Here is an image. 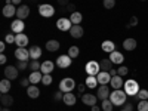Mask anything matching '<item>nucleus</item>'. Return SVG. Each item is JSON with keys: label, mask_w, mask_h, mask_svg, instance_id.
Listing matches in <instances>:
<instances>
[{"label": "nucleus", "mask_w": 148, "mask_h": 111, "mask_svg": "<svg viewBox=\"0 0 148 111\" xmlns=\"http://www.w3.org/2000/svg\"><path fill=\"white\" fill-rule=\"evenodd\" d=\"M5 49H6V42H2V43H0V51H5Z\"/></svg>", "instance_id": "obj_52"}, {"label": "nucleus", "mask_w": 148, "mask_h": 111, "mask_svg": "<svg viewBox=\"0 0 148 111\" xmlns=\"http://www.w3.org/2000/svg\"><path fill=\"white\" fill-rule=\"evenodd\" d=\"M96 79H98V83H99V84H110L111 74L108 71H99V73H98V76H96Z\"/></svg>", "instance_id": "obj_14"}, {"label": "nucleus", "mask_w": 148, "mask_h": 111, "mask_svg": "<svg viewBox=\"0 0 148 111\" xmlns=\"http://www.w3.org/2000/svg\"><path fill=\"white\" fill-rule=\"evenodd\" d=\"M123 90L126 92V95H127V96H136V95H138V92H139L141 89H139L138 82H136V80H133V79H130V80H126V82H125Z\"/></svg>", "instance_id": "obj_2"}, {"label": "nucleus", "mask_w": 148, "mask_h": 111, "mask_svg": "<svg viewBox=\"0 0 148 111\" xmlns=\"http://www.w3.org/2000/svg\"><path fill=\"white\" fill-rule=\"evenodd\" d=\"M6 61H8L6 55H5V53H2V55H0V64H2V65H5V64H6Z\"/></svg>", "instance_id": "obj_46"}, {"label": "nucleus", "mask_w": 148, "mask_h": 111, "mask_svg": "<svg viewBox=\"0 0 148 111\" xmlns=\"http://www.w3.org/2000/svg\"><path fill=\"white\" fill-rule=\"evenodd\" d=\"M10 88H12V83H10L9 79L5 77L3 80H0V92L2 93H8L10 90Z\"/></svg>", "instance_id": "obj_28"}, {"label": "nucleus", "mask_w": 148, "mask_h": 111, "mask_svg": "<svg viewBox=\"0 0 148 111\" xmlns=\"http://www.w3.org/2000/svg\"><path fill=\"white\" fill-rule=\"evenodd\" d=\"M74 88H76V82H74L71 77H65V79L61 80V83H59V90L64 92V93L71 92Z\"/></svg>", "instance_id": "obj_3"}, {"label": "nucleus", "mask_w": 148, "mask_h": 111, "mask_svg": "<svg viewBox=\"0 0 148 111\" xmlns=\"http://www.w3.org/2000/svg\"><path fill=\"white\" fill-rule=\"evenodd\" d=\"M129 73V68L127 67H120V68H117V74H119V76H126V74Z\"/></svg>", "instance_id": "obj_40"}, {"label": "nucleus", "mask_w": 148, "mask_h": 111, "mask_svg": "<svg viewBox=\"0 0 148 111\" xmlns=\"http://www.w3.org/2000/svg\"><path fill=\"white\" fill-rule=\"evenodd\" d=\"M68 55H70L71 58H77V56L80 55V49H79L77 46H71V47L68 49Z\"/></svg>", "instance_id": "obj_35"}, {"label": "nucleus", "mask_w": 148, "mask_h": 111, "mask_svg": "<svg viewBox=\"0 0 148 111\" xmlns=\"http://www.w3.org/2000/svg\"><path fill=\"white\" fill-rule=\"evenodd\" d=\"M110 74H111V77H114V76H117V70H116V68H111Z\"/></svg>", "instance_id": "obj_51"}, {"label": "nucleus", "mask_w": 148, "mask_h": 111, "mask_svg": "<svg viewBox=\"0 0 148 111\" xmlns=\"http://www.w3.org/2000/svg\"><path fill=\"white\" fill-rule=\"evenodd\" d=\"M99 67H101V71H111V68H113V62H111L110 59H102L99 62Z\"/></svg>", "instance_id": "obj_32"}, {"label": "nucleus", "mask_w": 148, "mask_h": 111, "mask_svg": "<svg viewBox=\"0 0 148 111\" xmlns=\"http://www.w3.org/2000/svg\"><path fill=\"white\" fill-rule=\"evenodd\" d=\"M53 98H55L56 101H62V99H64V92H61V90H59V92H56Z\"/></svg>", "instance_id": "obj_44"}, {"label": "nucleus", "mask_w": 148, "mask_h": 111, "mask_svg": "<svg viewBox=\"0 0 148 111\" xmlns=\"http://www.w3.org/2000/svg\"><path fill=\"white\" fill-rule=\"evenodd\" d=\"M70 21L73 22V25H80V22L83 21V15L80 12H73L70 16Z\"/></svg>", "instance_id": "obj_30"}, {"label": "nucleus", "mask_w": 148, "mask_h": 111, "mask_svg": "<svg viewBox=\"0 0 148 111\" xmlns=\"http://www.w3.org/2000/svg\"><path fill=\"white\" fill-rule=\"evenodd\" d=\"M74 9H76V6H74L73 3H70V5L67 6V9H65V10H70V12H71V14H73V12H76V10H74Z\"/></svg>", "instance_id": "obj_49"}, {"label": "nucleus", "mask_w": 148, "mask_h": 111, "mask_svg": "<svg viewBox=\"0 0 148 111\" xmlns=\"http://www.w3.org/2000/svg\"><path fill=\"white\" fill-rule=\"evenodd\" d=\"M24 28H25V24H24L22 19H15V21H12V24H10V30H12V33H15V34L22 33Z\"/></svg>", "instance_id": "obj_9"}, {"label": "nucleus", "mask_w": 148, "mask_h": 111, "mask_svg": "<svg viewBox=\"0 0 148 111\" xmlns=\"http://www.w3.org/2000/svg\"><path fill=\"white\" fill-rule=\"evenodd\" d=\"M19 70H25L27 67H28V62L27 61H18V65H16Z\"/></svg>", "instance_id": "obj_42"}, {"label": "nucleus", "mask_w": 148, "mask_h": 111, "mask_svg": "<svg viewBox=\"0 0 148 111\" xmlns=\"http://www.w3.org/2000/svg\"><path fill=\"white\" fill-rule=\"evenodd\" d=\"M12 5H21V0H12Z\"/></svg>", "instance_id": "obj_54"}, {"label": "nucleus", "mask_w": 148, "mask_h": 111, "mask_svg": "<svg viewBox=\"0 0 148 111\" xmlns=\"http://www.w3.org/2000/svg\"><path fill=\"white\" fill-rule=\"evenodd\" d=\"M84 84L88 86V88H90V89H95L98 84V79H96V76H88V79H86V82H84Z\"/></svg>", "instance_id": "obj_31"}, {"label": "nucleus", "mask_w": 148, "mask_h": 111, "mask_svg": "<svg viewBox=\"0 0 148 111\" xmlns=\"http://www.w3.org/2000/svg\"><path fill=\"white\" fill-rule=\"evenodd\" d=\"M30 84H31L30 79H21V86H24V88H28Z\"/></svg>", "instance_id": "obj_45"}, {"label": "nucleus", "mask_w": 148, "mask_h": 111, "mask_svg": "<svg viewBox=\"0 0 148 111\" xmlns=\"http://www.w3.org/2000/svg\"><path fill=\"white\" fill-rule=\"evenodd\" d=\"M76 101H77V98H76V95H74V93H71V92L64 93V99H62V102H64L65 105L73 107L74 104H76Z\"/></svg>", "instance_id": "obj_23"}, {"label": "nucleus", "mask_w": 148, "mask_h": 111, "mask_svg": "<svg viewBox=\"0 0 148 111\" xmlns=\"http://www.w3.org/2000/svg\"><path fill=\"white\" fill-rule=\"evenodd\" d=\"M136 40L135 39H132V37H129V39H126V40H123V49L125 51H127V52H130V51H135L136 49Z\"/></svg>", "instance_id": "obj_18"}, {"label": "nucleus", "mask_w": 148, "mask_h": 111, "mask_svg": "<svg viewBox=\"0 0 148 111\" xmlns=\"http://www.w3.org/2000/svg\"><path fill=\"white\" fill-rule=\"evenodd\" d=\"M123 108H125L126 111H133V105H132L130 102H127V104H125V107H123Z\"/></svg>", "instance_id": "obj_47"}, {"label": "nucleus", "mask_w": 148, "mask_h": 111, "mask_svg": "<svg viewBox=\"0 0 148 111\" xmlns=\"http://www.w3.org/2000/svg\"><path fill=\"white\" fill-rule=\"evenodd\" d=\"M101 110H102V108L98 107V105H93V107H92V111H101Z\"/></svg>", "instance_id": "obj_53"}, {"label": "nucleus", "mask_w": 148, "mask_h": 111, "mask_svg": "<svg viewBox=\"0 0 148 111\" xmlns=\"http://www.w3.org/2000/svg\"><path fill=\"white\" fill-rule=\"evenodd\" d=\"M58 3L61 6H68L70 5V0H58Z\"/></svg>", "instance_id": "obj_48"}, {"label": "nucleus", "mask_w": 148, "mask_h": 111, "mask_svg": "<svg viewBox=\"0 0 148 111\" xmlns=\"http://www.w3.org/2000/svg\"><path fill=\"white\" fill-rule=\"evenodd\" d=\"M101 49L104 52H107V53H111V52L116 51V43L111 42V40H104L102 45H101Z\"/></svg>", "instance_id": "obj_19"}, {"label": "nucleus", "mask_w": 148, "mask_h": 111, "mask_svg": "<svg viewBox=\"0 0 148 111\" xmlns=\"http://www.w3.org/2000/svg\"><path fill=\"white\" fill-rule=\"evenodd\" d=\"M70 34H71L73 39H80L83 36V28L80 25H73L71 30H70Z\"/></svg>", "instance_id": "obj_29"}, {"label": "nucleus", "mask_w": 148, "mask_h": 111, "mask_svg": "<svg viewBox=\"0 0 148 111\" xmlns=\"http://www.w3.org/2000/svg\"><path fill=\"white\" fill-rule=\"evenodd\" d=\"M52 76L51 74H43V79H42V83L45 84V86H49V84H52Z\"/></svg>", "instance_id": "obj_37"}, {"label": "nucleus", "mask_w": 148, "mask_h": 111, "mask_svg": "<svg viewBox=\"0 0 148 111\" xmlns=\"http://www.w3.org/2000/svg\"><path fill=\"white\" fill-rule=\"evenodd\" d=\"M113 102H111L110 99H104L102 101V104H101V108H102V111H113Z\"/></svg>", "instance_id": "obj_33"}, {"label": "nucleus", "mask_w": 148, "mask_h": 111, "mask_svg": "<svg viewBox=\"0 0 148 111\" xmlns=\"http://www.w3.org/2000/svg\"><path fill=\"white\" fill-rule=\"evenodd\" d=\"M28 79H30L31 84H37L39 82H42V79H43V73H42V71H31V74L28 76Z\"/></svg>", "instance_id": "obj_24"}, {"label": "nucleus", "mask_w": 148, "mask_h": 111, "mask_svg": "<svg viewBox=\"0 0 148 111\" xmlns=\"http://www.w3.org/2000/svg\"><path fill=\"white\" fill-rule=\"evenodd\" d=\"M40 67H42V64H40L37 59H34L33 62L30 64V68H31V71H40Z\"/></svg>", "instance_id": "obj_38"}, {"label": "nucleus", "mask_w": 148, "mask_h": 111, "mask_svg": "<svg viewBox=\"0 0 148 111\" xmlns=\"http://www.w3.org/2000/svg\"><path fill=\"white\" fill-rule=\"evenodd\" d=\"M126 98H127V95H126L125 90L116 89L114 92H111V93H110V98H108V99L113 102V105H116V107H121V105H125V104H126Z\"/></svg>", "instance_id": "obj_1"}, {"label": "nucleus", "mask_w": 148, "mask_h": 111, "mask_svg": "<svg viewBox=\"0 0 148 111\" xmlns=\"http://www.w3.org/2000/svg\"><path fill=\"white\" fill-rule=\"evenodd\" d=\"M136 24H138V18H136V16H132V18H130V22L127 24L126 27H127V28H129V27H135Z\"/></svg>", "instance_id": "obj_43"}, {"label": "nucleus", "mask_w": 148, "mask_h": 111, "mask_svg": "<svg viewBox=\"0 0 148 111\" xmlns=\"http://www.w3.org/2000/svg\"><path fill=\"white\" fill-rule=\"evenodd\" d=\"M19 74V68L18 67H14V65H8L5 68V77L9 79V80H15Z\"/></svg>", "instance_id": "obj_8"}, {"label": "nucleus", "mask_w": 148, "mask_h": 111, "mask_svg": "<svg viewBox=\"0 0 148 111\" xmlns=\"http://www.w3.org/2000/svg\"><path fill=\"white\" fill-rule=\"evenodd\" d=\"M86 88H88V86H86V84H79V88H77V89H79V92H80V93H83Z\"/></svg>", "instance_id": "obj_50"}, {"label": "nucleus", "mask_w": 148, "mask_h": 111, "mask_svg": "<svg viewBox=\"0 0 148 111\" xmlns=\"http://www.w3.org/2000/svg\"><path fill=\"white\" fill-rule=\"evenodd\" d=\"M84 70L88 73V76H98V73L101 71V67H99V62H96V61H89L86 64Z\"/></svg>", "instance_id": "obj_5"}, {"label": "nucleus", "mask_w": 148, "mask_h": 111, "mask_svg": "<svg viewBox=\"0 0 148 111\" xmlns=\"http://www.w3.org/2000/svg\"><path fill=\"white\" fill-rule=\"evenodd\" d=\"M27 95L31 98V99H36V98H39L40 90H39V88H37L36 84H30L28 88H27Z\"/></svg>", "instance_id": "obj_25"}, {"label": "nucleus", "mask_w": 148, "mask_h": 111, "mask_svg": "<svg viewBox=\"0 0 148 111\" xmlns=\"http://www.w3.org/2000/svg\"><path fill=\"white\" fill-rule=\"evenodd\" d=\"M30 15V6L28 5H19L16 9V16L18 19H25Z\"/></svg>", "instance_id": "obj_10"}, {"label": "nucleus", "mask_w": 148, "mask_h": 111, "mask_svg": "<svg viewBox=\"0 0 148 111\" xmlns=\"http://www.w3.org/2000/svg\"><path fill=\"white\" fill-rule=\"evenodd\" d=\"M0 102H2L3 107H10L12 104H14V98H12L9 93H2V96H0Z\"/></svg>", "instance_id": "obj_27"}, {"label": "nucleus", "mask_w": 148, "mask_h": 111, "mask_svg": "<svg viewBox=\"0 0 148 111\" xmlns=\"http://www.w3.org/2000/svg\"><path fill=\"white\" fill-rule=\"evenodd\" d=\"M108 59H110L113 64L120 65V64H123V61H125V56H123V53L114 51V52H111V53H110V58H108Z\"/></svg>", "instance_id": "obj_16"}, {"label": "nucleus", "mask_w": 148, "mask_h": 111, "mask_svg": "<svg viewBox=\"0 0 148 111\" xmlns=\"http://www.w3.org/2000/svg\"><path fill=\"white\" fill-rule=\"evenodd\" d=\"M138 111H148V99H144V101H139L138 102Z\"/></svg>", "instance_id": "obj_36"}, {"label": "nucleus", "mask_w": 148, "mask_h": 111, "mask_svg": "<svg viewBox=\"0 0 148 111\" xmlns=\"http://www.w3.org/2000/svg\"><path fill=\"white\" fill-rule=\"evenodd\" d=\"M5 42H6V43H9V45H10V43H15V36H14V34H10V33H9V34H6Z\"/></svg>", "instance_id": "obj_41"}, {"label": "nucleus", "mask_w": 148, "mask_h": 111, "mask_svg": "<svg viewBox=\"0 0 148 111\" xmlns=\"http://www.w3.org/2000/svg\"><path fill=\"white\" fill-rule=\"evenodd\" d=\"M15 45L18 47H25L28 45V37L24 34V33H19V34H15Z\"/></svg>", "instance_id": "obj_15"}, {"label": "nucleus", "mask_w": 148, "mask_h": 111, "mask_svg": "<svg viewBox=\"0 0 148 111\" xmlns=\"http://www.w3.org/2000/svg\"><path fill=\"white\" fill-rule=\"evenodd\" d=\"M16 9H18V8H15V5H6V6L3 8V16L12 18L14 15H16Z\"/></svg>", "instance_id": "obj_21"}, {"label": "nucleus", "mask_w": 148, "mask_h": 111, "mask_svg": "<svg viewBox=\"0 0 148 111\" xmlns=\"http://www.w3.org/2000/svg\"><path fill=\"white\" fill-rule=\"evenodd\" d=\"M110 86L113 88L114 90L116 89H121L123 86H125V82H123V79H121V76H114V77H111V82H110Z\"/></svg>", "instance_id": "obj_17"}, {"label": "nucleus", "mask_w": 148, "mask_h": 111, "mask_svg": "<svg viewBox=\"0 0 148 111\" xmlns=\"http://www.w3.org/2000/svg\"><path fill=\"white\" fill-rule=\"evenodd\" d=\"M15 58L18 61H28L30 58V51H27L25 47H18L15 51Z\"/></svg>", "instance_id": "obj_13"}, {"label": "nucleus", "mask_w": 148, "mask_h": 111, "mask_svg": "<svg viewBox=\"0 0 148 111\" xmlns=\"http://www.w3.org/2000/svg\"><path fill=\"white\" fill-rule=\"evenodd\" d=\"M104 8L105 9H113L116 6V0H104Z\"/></svg>", "instance_id": "obj_39"}, {"label": "nucleus", "mask_w": 148, "mask_h": 111, "mask_svg": "<svg viewBox=\"0 0 148 111\" xmlns=\"http://www.w3.org/2000/svg\"><path fill=\"white\" fill-rule=\"evenodd\" d=\"M55 68V64L52 62V61H45V62H42V67H40V71L43 74H51Z\"/></svg>", "instance_id": "obj_20"}, {"label": "nucleus", "mask_w": 148, "mask_h": 111, "mask_svg": "<svg viewBox=\"0 0 148 111\" xmlns=\"http://www.w3.org/2000/svg\"><path fill=\"white\" fill-rule=\"evenodd\" d=\"M110 88H108V84H101L99 88H98V93H96V96L99 98L101 101H104V99H108L110 98Z\"/></svg>", "instance_id": "obj_12"}, {"label": "nucleus", "mask_w": 148, "mask_h": 111, "mask_svg": "<svg viewBox=\"0 0 148 111\" xmlns=\"http://www.w3.org/2000/svg\"><path fill=\"white\" fill-rule=\"evenodd\" d=\"M96 99H98V96L96 95H92V93H83L82 95V102L84 105L93 107V105H96Z\"/></svg>", "instance_id": "obj_11"}, {"label": "nucleus", "mask_w": 148, "mask_h": 111, "mask_svg": "<svg viewBox=\"0 0 148 111\" xmlns=\"http://www.w3.org/2000/svg\"><path fill=\"white\" fill-rule=\"evenodd\" d=\"M133 98H136L138 101L148 99V90H147V89H141V90L138 92V95H136V96H133Z\"/></svg>", "instance_id": "obj_34"}, {"label": "nucleus", "mask_w": 148, "mask_h": 111, "mask_svg": "<svg viewBox=\"0 0 148 111\" xmlns=\"http://www.w3.org/2000/svg\"><path fill=\"white\" fill-rule=\"evenodd\" d=\"M141 2H145V0H141Z\"/></svg>", "instance_id": "obj_57"}, {"label": "nucleus", "mask_w": 148, "mask_h": 111, "mask_svg": "<svg viewBox=\"0 0 148 111\" xmlns=\"http://www.w3.org/2000/svg\"><path fill=\"white\" fill-rule=\"evenodd\" d=\"M120 111H126V110H125V108H123V110H120Z\"/></svg>", "instance_id": "obj_56"}, {"label": "nucleus", "mask_w": 148, "mask_h": 111, "mask_svg": "<svg viewBox=\"0 0 148 111\" xmlns=\"http://www.w3.org/2000/svg\"><path fill=\"white\" fill-rule=\"evenodd\" d=\"M45 47H46L47 52H56L58 49L61 47V45H59L58 40H47L46 45H45Z\"/></svg>", "instance_id": "obj_22"}, {"label": "nucleus", "mask_w": 148, "mask_h": 111, "mask_svg": "<svg viewBox=\"0 0 148 111\" xmlns=\"http://www.w3.org/2000/svg\"><path fill=\"white\" fill-rule=\"evenodd\" d=\"M28 51H30V58L33 61L34 59H39L42 56V47H39V46H31Z\"/></svg>", "instance_id": "obj_26"}, {"label": "nucleus", "mask_w": 148, "mask_h": 111, "mask_svg": "<svg viewBox=\"0 0 148 111\" xmlns=\"http://www.w3.org/2000/svg\"><path fill=\"white\" fill-rule=\"evenodd\" d=\"M71 62H73V58L70 55H61L56 59V65L59 68H68L71 65Z\"/></svg>", "instance_id": "obj_7"}, {"label": "nucleus", "mask_w": 148, "mask_h": 111, "mask_svg": "<svg viewBox=\"0 0 148 111\" xmlns=\"http://www.w3.org/2000/svg\"><path fill=\"white\" fill-rule=\"evenodd\" d=\"M2 111H10V110H9L8 107H3V108H2Z\"/></svg>", "instance_id": "obj_55"}, {"label": "nucleus", "mask_w": 148, "mask_h": 111, "mask_svg": "<svg viewBox=\"0 0 148 111\" xmlns=\"http://www.w3.org/2000/svg\"><path fill=\"white\" fill-rule=\"evenodd\" d=\"M39 14L43 16V18H52L55 15V8L49 3H45V5H40L39 6Z\"/></svg>", "instance_id": "obj_4"}, {"label": "nucleus", "mask_w": 148, "mask_h": 111, "mask_svg": "<svg viewBox=\"0 0 148 111\" xmlns=\"http://www.w3.org/2000/svg\"><path fill=\"white\" fill-rule=\"evenodd\" d=\"M71 27H73V22L68 18H59L56 21V28L59 31H70Z\"/></svg>", "instance_id": "obj_6"}]
</instances>
